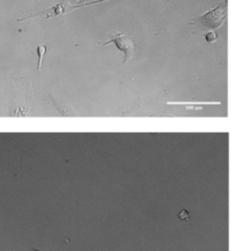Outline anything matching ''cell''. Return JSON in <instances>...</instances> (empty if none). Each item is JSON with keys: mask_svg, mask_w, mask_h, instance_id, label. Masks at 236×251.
Segmentation results:
<instances>
[{"mask_svg": "<svg viewBox=\"0 0 236 251\" xmlns=\"http://www.w3.org/2000/svg\"><path fill=\"white\" fill-rule=\"evenodd\" d=\"M111 43H114V44L118 46V49L120 50L125 53V64L131 60V58H134L135 55V42L134 39L128 37L124 34L119 31H112L109 34V41L107 42H101L99 44L101 45H108Z\"/></svg>", "mask_w": 236, "mask_h": 251, "instance_id": "6da1fadb", "label": "cell"}, {"mask_svg": "<svg viewBox=\"0 0 236 251\" xmlns=\"http://www.w3.org/2000/svg\"><path fill=\"white\" fill-rule=\"evenodd\" d=\"M102 1H105V0H97V1L85 2V4L72 5L68 0H62L60 4L55 5L54 7L48 8V9H45V11H42L38 13H35V14H31L30 16H28V18L20 19L19 21H25V20H28L31 18H37V16H45L46 19H51V18H54V16H58V15H64V14H66V13L72 12L73 9H75V8H79V7H83V6H89L92 4H97V2H102Z\"/></svg>", "mask_w": 236, "mask_h": 251, "instance_id": "7a4b0ae2", "label": "cell"}, {"mask_svg": "<svg viewBox=\"0 0 236 251\" xmlns=\"http://www.w3.org/2000/svg\"><path fill=\"white\" fill-rule=\"evenodd\" d=\"M226 18V6L225 4H222L221 6H219L212 11L211 13H208V14L202 16L201 19H195L192 20L191 22H197L203 27H201V30L199 32L203 31V29H213V28H218L222 25V22L225 21Z\"/></svg>", "mask_w": 236, "mask_h": 251, "instance_id": "3957f363", "label": "cell"}, {"mask_svg": "<svg viewBox=\"0 0 236 251\" xmlns=\"http://www.w3.org/2000/svg\"><path fill=\"white\" fill-rule=\"evenodd\" d=\"M45 52H46V46L45 45H38V48H37V53H38V66H37V69H38V71L42 67L43 57H44Z\"/></svg>", "mask_w": 236, "mask_h": 251, "instance_id": "277c9868", "label": "cell"}, {"mask_svg": "<svg viewBox=\"0 0 236 251\" xmlns=\"http://www.w3.org/2000/svg\"><path fill=\"white\" fill-rule=\"evenodd\" d=\"M205 38H206V41L210 42V43H211V42H214L215 39H217V35H215V32L211 31V32H209V34H206Z\"/></svg>", "mask_w": 236, "mask_h": 251, "instance_id": "5b68a950", "label": "cell"}, {"mask_svg": "<svg viewBox=\"0 0 236 251\" xmlns=\"http://www.w3.org/2000/svg\"><path fill=\"white\" fill-rule=\"evenodd\" d=\"M29 113V110H25V108H19V110L15 111L14 115H16V117H25V115H28Z\"/></svg>", "mask_w": 236, "mask_h": 251, "instance_id": "8992f818", "label": "cell"}, {"mask_svg": "<svg viewBox=\"0 0 236 251\" xmlns=\"http://www.w3.org/2000/svg\"><path fill=\"white\" fill-rule=\"evenodd\" d=\"M179 217H180L181 219H184V220H188L189 218H190V213H189L187 210H182L181 212L179 213Z\"/></svg>", "mask_w": 236, "mask_h": 251, "instance_id": "52a82bcc", "label": "cell"}, {"mask_svg": "<svg viewBox=\"0 0 236 251\" xmlns=\"http://www.w3.org/2000/svg\"><path fill=\"white\" fill-rule=\"evenodd\" d=\"M81 1L83 2V4H85V2H84V0H81Z\"/></svg>", "mask_w": 236, "mask_h": 251, "instance_id": "ba28073f", "label": "cell"}, {"mask_svg": "<svg viewBox=\"0 0 236 251\" xmlns=\"http://www.w3.org/2000/svg\"><path fill=\"white\" fill-rule=\"evenodd\" d=\"M30 251H38V250H35V249H34V250H30Z\"/></svg>", "mask_w": 236, "mask_h": 251, "instance_id": "9c48e42d", "label": "cell"}]
</instances>
